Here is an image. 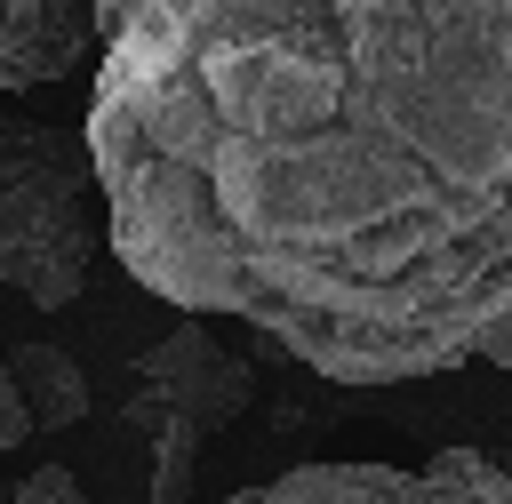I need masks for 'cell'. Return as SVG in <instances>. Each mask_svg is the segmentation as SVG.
<instances>
[{"mask_svg":"<svg viewBox=\"0 0 512 504\" xmlns=\"http://www.w3.org/2000/svg\"><path fill=\"white\" fill-rule=\"evenodd\" d=\"M120 264L328 384L512 368V0H88Z\"/></svg>","mask_w":512,"mask_h":504,"instance_id":"cell-1","label":"cell"},{"mask_svg":"<svg viewBox=\"0 0 512 504\" xmlns=\"http://www.w3.org/2000/svg\"><path fill=\"white\" fill-rule=\"evenodd\" d=\"M96 160L88 136H64L56 120L0 96V288L32 296L40 312H64L88 288L96 264Z\"/></svg>","mask_w":512,"mask_h":504,"instance_id":"cell-2","label":"cell"},{"mask_svg":"<svg viewBox=\"0 0 512 504\" xmlns=\"http://www.w3.org/2000/svg\"><path fill=\"white\" fill-rule=\"evenodd\" d=\"M248 400H256L248 360H232L200 320H176L152 352H136V392H128L120 424L152 440V504H184L200 440L224 432Z\"/></svg>","mask_w":512,"mask_h":504,"instance_id":"cell-3","label":"cell"},{"mask_svg":"<svg viewBox=\"0 0 512 504\" xmlns=\"http://www.w3.org/2000/svg\"><path fill=\"white\" fill-rule=\"evenodd\" d=\"M224 504H512V472L480 448H440L424 464H288Z\"/></svg>","mask_w":512,"mask_h":504,"instance_id":"cell-4","label":"cell"},{"mask_svg":"<svg viewBox=\"0 0 512 504\" xmlns=\"http://www.w3.org/2000/svg\"><path fill=\"white\" fill-rule=\"evenodd\" d=\"M80 64H96L88 0H0V96L64 88Z\"/></svg>","mask_w":512,"mask_h":504,"instance_id":"cell-5","label":"cell"},{"mask_svg":"<svg viewBox=\"0 0 512 504\" xmlns=\"http://www.w3.org/2000/svg\"><path fill=\"white\" fill-rule=\"evenodd\" d=\"M8 376H16V392L32 408V424H48V432H64V424H80L96 408L88 400V368L72 352H56V344H16L8 352Z\"/></svg>","mask_w":512,"mask_h":504,"instance_id":"cell-6","label":"cell"},{"mask_svg":"<svg viewBox=\"0 0 512 504\" xmlns=\"http://www.w3.org/2000/svg\"><path fill=\"white\" fill-rule=\"evenodd\" d=\"M8 504H96V496H88L64 464H32V472L16 480V496H8Z\"/></svg>","mask_w":512,"mask_h":504,"instance_id":"cell-7","label":"cell"},{"mask_svg":"<svg viewBox=\"0 0 512 504\" xmlns=\"http://www.w3.org/2000/svg\"><path fill=\"white\" fill-rule=\"evenodd\" d=\"M24 432H32V408H24L16 376H8V352H0V456H8V448H24Z\"/></svg>","mask_w":512,"mask_h":504,"instance_id":"cell-8","label":"cell"}]
</instances>
